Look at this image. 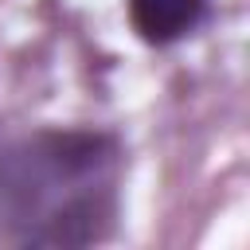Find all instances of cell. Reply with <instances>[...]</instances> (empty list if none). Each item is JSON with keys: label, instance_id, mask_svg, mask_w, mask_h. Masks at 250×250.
Here are the masks:
<instances>
[{"label": "cell", "instance_id": "7a4b0ae2", "mask_svg": "<svg viewBox=\"0 0 250 250\" xmlns=\"http://www.w3.org/2000/svg\"><path fill=\"white\" fill-rule=\"evenodd\" d=\"M129 4V20L133 31L145 43H176L188 31H195V23L207 12V0H125Z\"/></svg>", "mask_w": 250, "mask_h": 250}, {"label": "cell", "instance_id": "6da1fadb", "mask_svg": "<svg viewBox=\"0 0 250 250\" xmlns=\"http://www.w3.org/2000/svg\"><path fill=\"white\" fill-rule=\"evenodd\" d=\"M117 141L86 129H39L0 145V207L27 246H86L113 223Z\"/></svg>", "mask_w": 250, "mask_h": 250}]
</instances>
